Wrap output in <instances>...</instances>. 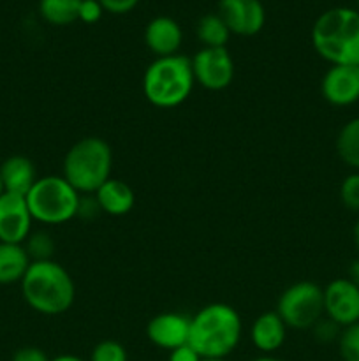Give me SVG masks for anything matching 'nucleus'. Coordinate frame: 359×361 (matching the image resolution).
<instances>
[{
  "label": "nucleus",
  "instance_id": "1",
  "mask_svg": "<svg viewBox=\"0 0 359 361\" xmlns=\"http://www.w3.org/2000/svg\"><path fill=\"white\" fill-rule=\"evenodd\" d=\"M312 46L329 66H359V11L331 7L319 14L312 27Z\"/></svg>",
  "mask_w": 359,
  "mask_h": 361
},
{
  "label": "nucleus",
  "instance_id": "2",
  "mask_svg": "<svg viewBox=\"0 0 359 361\" xmlns=\"http://www.w3.org/2000/svg\"><path fill=\"white\" fill-rule=\"evenodd\" d=\"M241 316L227 303L204 305L190 317L189 344L201 358L227 360L241 342Z\"/></svg>",
  "mask_w": 359,
  "mask_h": 361
},
{
  "label": "nucleus",
  "instance_id": "3",
  "mask_svg": "<svg viewBox=\"0 0 359 361\" xmlns=\"http://www.w3.org/2000/svg\"><path fill=\"white\" fill-rule=\"evenodd\" d=\"M20 288L25 303L42 316H62L76 300L73 277L55 259L32 261Z\"/></svg>",
  "mask_w": 359,
  "mask_h": 361
},
{
  "label": "nucleus",
  "instance_id": "4",
  "mask_svg": "<svg viewBox=\"0 0 359 361\" xmlns=\"http://www.w3.org/2000/svg\"><path fill=\"white\" fill-rule=\"evenodd\" d=\"M192 62L185 55L157 56L143 74V94L151 106L172 109L182 106L194 90Z\"/></svg>",
  "mask_w": 359,
  "mask_h": 361
},
{
  "label": "nucleus",
  "instance_id": "5",
  "mask_svg": "<svg viewBox=\"0 0 359 361\" xmlns=\"http://www.w3.org/2000/svg\"><path fill=\"white\" fill-rule=\"evenodd\" d=\"M111 171L113 150L102 137H81L63 157L62 176L84 196L97 192L111 178Z\"/></svg>",
  "mask_w": 359,
  "mask_h": 361
},
{
  "label": "nucleus",
  "instance_id": "6",
  "mask_svg": "<svg viewBox=\"0 0 359 361\" xmlns=\"http://www.w3.org/2000/svg\"><path fill=\"white\" fill-rule=\"evenodd\" d=\"M34 222L60 226L77 217L81 194L62 175L39 176L25 196Z\"/></svg>",
  "mask_w": 359,
  "mask_h": 361
},
{
  "label": "nucleus",
  "instance_id": "7",
  "mask_svg": "<svg viewBox=\"0 0 359 361\" xmlns=\"http://www.w3.org/2000/svg\"><path fill=\"white\" fill-rule=\"evenodd\" d=\"M275 312L292 330H312L324 317V289L312 281H299L280 295Z\"/></svg>",
  "mask_w": 359,
  "mask_h": 361
},
{
  "label": "nucleus",
  "instance_id": "8",
  "mask_svg": "<svg viewBox=\"0 0 359 361\" xmlns=\"http://www.w3.org/2000/svg\"><path fill=\"white\" fill-rule=\"evenodd\" d=\"M190 62L194 81L204 90H225L234 80V60L227 48H201Z\"/></svg>",
  "mask_w": 359,
  "mask_h": 361
},
{
  "label": "nucleus",
  "instance_id": "9",
  "mask_svg": "<svg viewBox=\"0 0 359 361\" xmlns=\"http://www.w3.org/2000/svg\"><path fill=\"white\" fill-rule=\"evenodd\" d=\"M324 289V317L340 328L359 323V288L347 277L331 281Z\"/></svg>",
  "mask_w": 359,
  "mask_h": 361
},
{
  "label": "nucleus",
  "instance_id": "10",
  "mask_svg": "<svg viewBox=\"0 0 359 361\" xmlns=\"http://www.w3.org/2000/svg\"><path fill=\"white\" fill-rule=\"evenodd\" d=\"M30 210L25 196L20 194H0V242L23 245L32 233Z\"/></svg>",
  "mask_w": 359,
  "mask_h": 361
},
{
  "label": "nucleus",
  "instance_id": "11",
  "mask_svg": "<svg viewBox=\"0 0 359 361\" xmlns=\"http://www.w3.org/2000/svg\"><path fill=\"white\" fill-rule=\"evenodd\" d=\"M218 14L231 34L241 37L259 34L266 23V9L260 0H220Z\"/></svg>",
  "mask_w": 359,
  "mask_h": 361
},
{
  "label": "nucleus",
  "instance_id": "12",
  "mask_svg": "<svg viewBox=\"0 0 359 361\" xmlns=\"http://www.w3.org/2000/svg\"><path fill=\"white\" fill-rule=\"evenodd\" d=\"M320 94L334 108H348L359 102V74L355 67L329 66L320 80Z\"/></svg>",
  "mask_w": 359,
  "mask_h": 361
},
{
  "label": "nucleus",
  "instance_id": "13",
  "mask_svg": "<svg viewBox=\"0 0 359 361\" xmlns=\"http://www.w3.org/2000/svg\"><path fill=\"white\" fill-rule=\"evenodd\" d=\"M146 337L155 348L171 353L172 349L189 344L190 317L180 312L157 314L148 321Z\"/></svg>",
  "mask_w": 359,
  "mask_h": 361
},
{
  "label": "nucleus",
  "instance_id": "14",
  "mask_svg": "<svg viewBox=\"0 0 359 361\" xmlns=\"http://www.w3.org/2000/svg\"><path fill=\"white\" fill-rule=\"evenodd\" d=\"M183 42V30L171 16H155L144 27V44L157 56L178 55Z\"/></svg>",
  "mask_w": 359,
  "mask_h": 361
},
{
  "label": "nucleus",
  "instance_id": "15",
  "mask_svg": "<svg viewBox=\"0 0 359 361\" xmlns=\"http://www.w3.org/2000/svg\"><path fill=\"white\" fill-rule=\"evenodd\" d=\"M287 330L289 328L285 326L282 317L275 310H271L253 319L252 328H250V341L253 348L263 355H273L285 344Z\"/></svg>",
  "mask_w": 359,
  "mask_h": 361
},
{
  "label": "nucleus",
  "instance_id": "16",
  "mask_svg": "<svg viewBox=\"0 0 359 361\" xmlns=\"http://www.w3.org/2000/svg\"><path fill=\"white\" fill-rule=\"evenodd\" d=\"M37 178L34 162L25 155H11L0 164V180H2L4 192L27 196Z\"/></svg>",
  "mask_w": 359,
  "mask_h": 361
},
{
  "label": "nucleus",
  "instance_id": "17",
  "mask_svg": "<svg viewBox=\"0 0 359 361\" xmlns=\"http://www.w3.org/2000/svg\"><path fill=\"white\" fill-rule=\"evenodd\" d=\"M94 197L102 214H108L111 217L127 215L136 204V194H134L132 187L123 180L113 178V176L104 185L99 187Z\"/></svg>",
  "mask_w": 359,
  "mask_h": 361
},
{
  "label": "nucleus",
  "instance_id": "18",
  "mask_svg": "<svg viewBox=\"0 0 359 361\" xmlns=\"http://www.w3.org/2000/svg\"><path fill=\"white\" fill-rule=\"evenodd\" d=\"M30 263L23 245L0 242V286L20 284Z\"/></svg>",
  "mask_w": 359,
  "mask_h": 361
},
{
  "label": "nucleus",
  "instance_id": "19",
  "mask_svg": "<svg viewBox=\"0 0 359 361\" xmlns=\"http://www.w3.org/2000/svg\"><path fill=\"white\" fill-rule=\"evenodd\" d=\"M334 148L347 168L352 171H359V116L347 120L340 127L334 141Z\"/></svg>",
  "mask_w": 359,
  "mask_h": 361
},
{
  "label": "nucleus",
  "instance_id": "20",
  "mask_svg": "<svg viewBox=\"0 0 359 361\" xmlns=\"http://www.w3.org/2000/svg\"><path fill=\"white\" fill-rule=\"evenodd\" d=\"M196 32L199 41L203 42V48H225L231 37V30L218 13L201 16Z\"/></svg>",
  "mask_w": 359,
  "mask_h": 361
},
{
  "label": "nucleus",
  "instance_id": "21",
  "mask_svg": "<svg viewBox=\"0 0 359 361\" xmlns=\"http://www.w3.org/2000/svg\"><path fill=\"white\" fill-rule=\"evenodd\" d=\"M80 6L81 0H39V14L49 25L65 27L77 21Z\"/></svg>",
  "mask_w": 359,
  "mask_h": 361
},
{
  "label": "nucleus",
  "instance_id": "22",
  "mask_svg": "<svg viewBox=\"0 0 359 361\" xmlns=\"http://www.w3.org/2000/svg\"><path fill=\"white\" fill-rule=\"evenodd\" d=\"M23 247L30 261H49L53 259V252H55V242H53L51 235H48L46 231L30 233Z\"/></svg>",
  "mask_w": 359,
  "mask_h": 361
},
{
  "label": "nucleus",
  "instance_id": "23",
  "mask_svg": "<svg viewBox=\"0 0 359 361\" xmlns=\"http://www.w3.org/2000/svg\"><path fill=\"white\" fill-rule=\"evenodd\" d=\"M336 344L341 361H359V323L341 328Z\"/></svg>",
  "mask_w": 359,
  "mask_h": 361
},
{
  "label": "nucleus",
  "instance_id": "24",
  "mask_svg": "<svg viewBox=\"0 0 359 361\" xmlns=\"http://www.w3.org/2000/svg\"><path fill=\"white\" fill-rule=\"evenodd\" d=\"M338 196L345 210L359 215V171H351L341 180Z\"/></svg>",
  "mask_w": 359,
  "mask_h": 361
},
{
  "label": "nucleus",
  "instance_id": "25",
  "mask_svg": "<svg viewBox=\"0 0 359 361\" xmlns=\"http://www.w3.org/2000/svg\"><path fill=\"white\" fill-rule=\"evenodd\" d=\"M88 361H129V355L118 341H101L92 349Z\"/></svg>",
  "mask_w": 359,
  "mask_h": 361
},
{
  "label": "nucleus",
  "instance_id": "26",
  "mask_svg": "<svg viewBox=\"0 0 359 361\" xmlns=\"http://www.w3.org/2000/svg\"><path fill=\"white\" fill-rule=\"evenodd\" d=\"M312 331L313 335H315L317 341L322 342V344H331V342L338 341L341 328L338 326L336 323H333L331 319H327V317H322V319L312 328Z\"/></svg>",
  "mask_w": 359,
  "mask_h": 361
},
{
  "label": "nucleus",
  "instance_id": "27",
  "mask_svg": "<svg viewBox=\"0 0 359 361\" xmlns=\"http://www.w3.org/2000/svg\"><path fill=\"white\" fill-rule=\"evenodd\" d=\"M104 13H106L104 7L101 6V2H99V0H81L77 20L83 21V23H87V25L97 23Z\"/></svg>",
  "mask_w": 359,
  "mask_h": 361
},
{
  "label": "nucleus",
  "instance_id": "28",
  "mask_svg": "<svg viewBox=\"0 0 359 361\" xmlns=\"http://www.w3.org/2000/svg\"><path fill=\"white\" fill-rule=\"evenodd\" d=\"M99 2L104 7L106 13L127 14L132 9H136L141 0H99Z\"/></svg>",
  "mask_w": 359,
  "mask_h": 361
},
{
  "label": "nucleus",
  "instance_id": "29",
  "mask_svg": "<svg viewBox=\"0 0 359 361\" xmlns=\"http://www.w3.org/2000/svg\"><path fill=\"white\" fill-rule=\"evenodd\" d=\"M48 355H46L42 349L34 348V345H25V348H20L13 355L11 361H49Z\"/></svg>",
  "mask_w": 359,
  "mask_h": 361
},
{
  "label": "nucleus",
  "instance_id": "30",
  "mask_svg": "<svg viewBox=\"0 0 359 361\" xmlns=\"http://www.w3.org/2000/svg\"><path fill=\"white\" fill-rule=\"evenodd\" d=\"M199 355L194 351V348L190 344L182 345V348H176L169 353L168 361H201Z\"/></svg>",
  "mask_w": 359,
  "mask_h": 361
},
{
  "label": "nucleus",
  "instance_id": "31",
  "mask_svg": "<svg viewBox=\"0 0 359 361\" xmlns=\"http://www.w3.org/2000/svg\"><path fill=\"white\" fill-rule=\"evenodd\" d=\"M347 279H348V281L354 282V284L359 288V257H355V259L352 261L351 264H348Z\"/></svg>",
  "mask_w": 359,
  "mask_h": 361
},
{
  "label": "nucleus",
  "instance_id": "32",
  "mask_svg": "<svg viewBox=\"0 0 359 361\" xmlns=\"http://www.w3.org/2000/svg\"><path fill=\"white\" fill-rule=\"evenodd\" d=\"M352 242H354L355 250H358V254H359V217L355 219L354 228H352Z\"/></svg>",
  "mask_w": 359,
  "mask_h": 361
},
{
  "label": "nucleus",
  "instance_id": "33",
  "mask_svg": "<svg viewBox=\"0 0 359 361\" xmlns=\"http://www.w3.org/2000/svg\"><path fill=\"white\" fill-rule=\"evenodd\" d=\"M49 361H84V360L80 358V356H76V355H58Z\"/></svg>",
  "mask_w": 359,
  "mask_h": 361
},
{
  "label": "nucleus",
  "instance_id": "34",
  "mask_svg": "<svg viewBox=\"0 0 359 361\" xmlns=\"http://www.w3.org/2000/svg\"><path fill=\"white\" fill-rule=\"evenodd\" d=\"M250 361H284V360L277 358V356H273V355H260V356H257V358H253Z\"/></svg>",
  "mask_w": 359,
  "mask_h": 361
},
{
  "label": "nucleus",
  "instance_id": "35",
  "mask_svg": "<svg viewBox=\"0 0 359 361\" xmlns=\"http://www.w3.org/2000/svg\"><path fill=\"white\" fill-rule=\"evenodd\" d=\"M201 361H227V360H218V358H203Z\"/></svg>",
  "mask_w": 359,
  "mask_h": 361
},
{
  "label": "nucleus",
  "instance_id": "36",
  "mask_svg": "<svg viewBox=\"0 0 359 361\" xmlns=\"http://www.w3.org/2000/svg\"><path fill=\"white\" fill-rule=\"evenodd\" d=\"M4 192V187H2V180H0V194Z\"/></svg>",
  "mask_w": 359,
  "mask_h": 361
},
{
  "label": "nucleus",
  "instance_id": "37",
  "mask_svg": "<svg viewBox=\"0 0 359 361\" xmlns=\"http://www.w3.org/2000/svg\"><path fill=\"white\" fill-rule=\"evenodd\" d=\"M355 9L359 11V0H355Z\"/></svg>",
  "mask_w": 359,
  "mask_h": 361
},
{
  "label": "nucleus",
  "instance_id": "38",
  "mask_svg": "<svg viewBox=\"0 0 359 361\" xmlns=\"http://www.w3.org/2000/svg\"><path fill=\"white\" fill-rule=\"evenodd\" d=\"M355 69H358V74H359V66H358V67H355Z\"/></svg>",
  "mask_w": 359,
  "mask_h": 361
}]
</instances>
